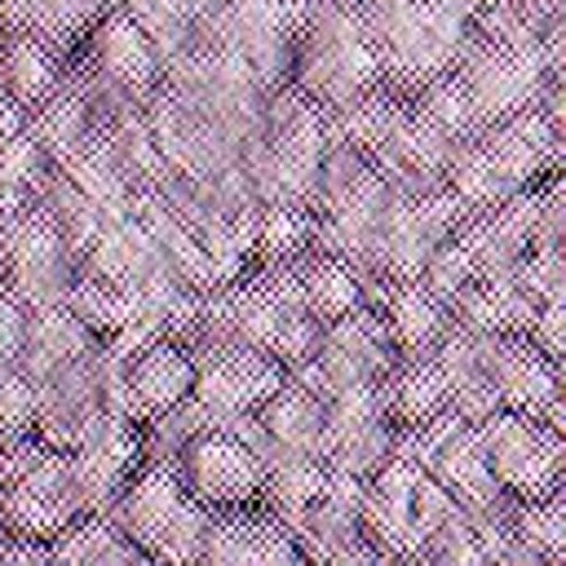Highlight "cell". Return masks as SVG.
Returning <instances> with one entry per match:
<instances>
[{"label": "cell", "mask_w": 566, "mask_h": 566, "mask_svg": "<svg viewBox=\"0 0 566 566\" xmlns=\"http://www.w3.org/2000/svg\"><path fill=\"white\" fill-rule=\"evenodd\" d=\"M371 310L380 314L394 354H429V349L447 336V327H451L447 305H442L420 279L385 283V287L376 292Z\"/></svg>", "instance_id": "12"}, {"label": "cell", "mask_w": 566, "mask_h": 566, "mask_svg": "<svg viewBox=\"0 0 566 566\" xmlns=\"http://www.w3.org/2000/svg\"><path fill=\"white\" fill-rule=\"evenodd\" d=\"M172 469L181 478V486L212 513H226V509H252L261 504V486H265V460L261 451L226 429V424H212L203 433H195L177 455H172Z\"/></svg>", "instance_id": "4"}, {"label": "cell", "mask_w": 566, "mask_h": 566, "mask_svg": "<svg viewBox=\"0 0 566 566\" xmlns=\"http://www.w3.org/2000/svg\"><path fill=\"white\" fill-rule=\"evenodd\" d=\"M394 345L385 336V323L371 305H358L332 323L318 327V345H314V363L327 376L332 394L349 389V385H376L389 363H394Z\"/></svg>", "instance_id": "9"}, {"label": "cell", "mask_w": 566, "mask_h": 566, "mask_svg": "<svg viewBox=\"0 0 566 566\" xmlns=\"http://www.w3.org/2000/svg\"><path fill=\"white\" fill-rule=\"evenodd\" d=\"M252 416L261 429L256 451H296L323 460V402L296 380H283Z\"/></svg>", "instance_id": "13"}, {"label": "cell", "mask_w": 566, "mask_h": 566, "mask_svg": "<svg viewBox=\"0 0 566 566\" xmlns=\"http://www.w3.org/2000/svg\"><path fill=\"white\" fill-rule=\"evenodd\" d=\"M318 566H394V562H385V557L363 539V544H354V548H345V553H336V557H327V562H318Z\"/></svg>", "instance_id": "21"}, {"label": "cell", "mask_w": 566, "mask_h": 566, "mask_svg": "<svg viewBox=\"0 0 566 566\" xmlns=\"http://www.w3.org/2000/svg\"><path fill=\"white\" fill-rule=\"evenodd\" d=\"M522 336H526L539 354L562 358V349H566V301H539Z\"/></svg>", "instance_id": "20"}, {"label": "cell", "mask_w": 566, "mask_h": 566, "mask_svg": "<svg viewBox=\"0 0 566 566\" xmlns=\"http://www.w3.org/2000/svg\"><path fill=\"white\" fill-rule=\"evenodd\" d=\"M62 88V53L31 31H0V93L35 111Z\"/></svg>", "instance_id": "15"}, {"label": "cell", "mask_w": 566, "mask_h": 566, "mask_svg": "<svg viewBox=\"0 0 566 566\" xmlns=\"http://www.w3.org/2000/svg\"><path fill=\"white\" fill-rule=\"evenodd\" d=\"M513 539L535 548L544 562H562V548H566L562 495L553 491V495H539V500H517V509H513Z\"/></svg>", "instance_id": "19"}, {"label": "cell", "mask_w": 566, "mask_h": 566, "mask_svg": "<svg viewBox=\"0 0 566 566\" xmlns=\"http://www.w3.org/2000/svg\"><path fill=\"white\" fill-rule=\"evenodd\" d=\"M486 376L504 411H522L562 429V376L557 358L539 354L526 336H486Z\"/></svg>", "instance_id": "6"}, {"label": "cell", "mask_w": 566, "mask_h": 566, "mask_svg": "<svg viewBox=\"0 0 566 566\" xmlns=\"http://www.w3.org/2000/svg\"><path fill=\"white\" fill-rule=\"evenodd\" d=\"M124 389H128V416L146 424L150 416L177 407L195 389V358L186 354L181 340L164 336L133 358H124Z\"/></svg>", "instance_id": "10"}, {"label": "cell", "mask_w": 566, "mask_h": 566, "mask_svg": "<svg viewBox=\"0 0 566 566\" xmlns=\"http://www.w3.org/2000/svg\"><path fill=\"white\" fill-rule=\"evenodd\" d=\"M478 146L486 150V159L495 164V172L509 190H526V186L544 181L548 172H557L562 124L548 119L539 106H526V111H513V115L486 124L478 133Z\"/></svg>", "instance_id": "8"}, {"label": "cell", "mask_w": 566, "mask_h": 566, "mask_svg": "<svg viewBox=\"0 0 566 566\" xmlns=\"http://www.w3.org/2000/svg\"><path fill=\"white\" fill-rule=\"evenodd\" d=\"M49 566H155L106 513H88L44 539Z\"/></svg>", "instance_id": "16"}, {"label": "cell", "mask_w": 566, "mask_h": 566, "mask_svg": "<svg viewBox=\"0 0 566 566\" xmlns=\"http://www.w3.org/2000/svg\"><path fill=\"white\" fill-rule=\"evenodd\" d=\"M287 380V367L270 358L265 349L226 345L203 358H195V389L190 398L212 416V424H226L234 416L256 411L279 385Z\"/></svg>", "instance_id": "5"}, {"label": "cell", "mask_w": 566, "mask_h": 566, "mask_svg": "<svg viewBox=\"0 0 566 566\" xmlns=\"http://www.w3.org/2000/svg\"><path fill=\"white\" fill-rule=\"evenodd\" d=\"M195 566H305L292 531L270 509H226L212 513Z\"/></svg>", "instance_id": "7"}, {"label": "cell", "mask_w": 566, "mask_h": 566, "mask_svg": "<svg viewBox=\"0 0 566 566\" xmlns=\"http://www.w3.org/2000/svg\"><path fill=\"white\" fill-rule=\"evenodd\" d=\"M296 270V283H301V296H305V310L318 318V323H332L363 301V279L354 274V265H345L340 256L323 252V248H310L305 256L292 261Z\"/></svg>", "instance_id": "17"}, {"label": "cell", "mask_w": 566, "mask_h": 566, "mask_svg": "<svg viewBox=\"0 0 566 566\" xmlns=\"http://www.w3.org/2000/svg\"><path fill=\"white\" fill-rule=\"evenodd\" d=\"M88 62L111 75L119 88L146 97L159 88V62H155V49L150 40L142 35V27L115 4L106 9L97 22H93V35H88Z\"/></svg>", "instance_id": "11"}, {"label": "cell", "mask_w": 566, "mask_h": 566, "mask_svg": "<svg viewBox=\"0 0 566 566\" xmlns=\"http://www.w3.org/2000/svg\"><path fill=\"white\" fill-rule=\"evenodd\" d=\"M380 407L398 429L424 424L429 416L447 411V380L433 363V354H398L389 371L376 380Z\"/></svg>", "instance_id": "14"}, {"label": "cell", "mask_w": 566, "mask_h": 566, "mask_svg": "<svg viewBox=\"0 0 566 566\" xmlns=\"http://www.w3.org/2000/svg\"><path fill=\"white\" fill-rule=\"evenodd\" d=\"M88 491L75 473L71 451L40 447L4 486H0V531L22 539H53L71 522L88 517Z\"/></svg>", "instance_id": "2"}, {"label": "cell", "mask_w": 566, "mask_h": 566, "mask_svg": "<svg viewBox=\"0 0 566 566\" xmlns=\"http://www.w3.org/2000/svg\"><path fill=\"white\" fill-rule=\"evenodd\" d=\"M287 531H292V539H296L305 566H318V562H327V557H336V553L363 544L358 513L345 509V504H332V500H323V495H318L301 517H292Z\"/></svg>", "instance_id": "18"}, {"label": "cell", "mask_w": 566, "mask_h": 566, "mask_svg": "<svg viewBox=\"0 0 566 566\" xmlns=\"http://www.w3.org/2000/svg\"><path fill=\"white\" fill-rule=\"evenodd\" d=\"M482 460L495 478V486L513 500H539L562 486V429L522 411H491L473 424Z\"/></svg>", "instance_id": "3"}, {"label": "cell", "mask_w": 566, "mask_h": 566, "mask_svg": "<svg viewBox=\"0 0 566 566\" xmlns=\"http://www.w3.org/2000/svg\"><path fill=\"white\" fill-rule=\"evenodd\" d=\"M106 517L155 562V566H195L212 509H203L177 478L172 460H150L124 478Z\"/></svg>", "instance_id": "1"}]
</instances>
